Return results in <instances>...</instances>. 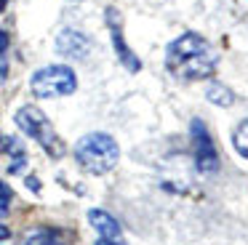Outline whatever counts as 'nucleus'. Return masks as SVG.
Masks as SVG:
<instances>
[{
	"mask_svg": "<svg viewBox=\"0 0 248 245\" xmlns=\"http://www.w3.org/2000/svg\"><path fill=\"white\" fill-rule=\"evenodd\" d=\"M166 67L179 80H205L216 69V53L200 35L187 32L168 46Z\"/></svg>",
	"mask_w": 248,
	"mask_h": 245,
	"instance_id": "1",
	"label": "nucleus"
},
{
	"mask_svg": "<svg viewBox=\"0 0 248 245\" xmlns=\"http://www.w3.org/2000/svg\"><path fill=\"white\" fill-rule=\"evenodd\" d=\"M75 157L88 173H107L118 165L120 149H118V141L107 133H88L78 141Z\"/></svg>",
	"mask_w": 248,
	"mask_h": 245,
	"instance_id": "2",
	"label": "nucleus"
},
{
	"mask_svg": "<svg viewBox=\"0 0 248 245\" xmlns=\"http://www.w3.org/2000/svg\"><path fill=\"white\" fill-rule=\"evenodd\" d=\"M32 85V93L40 96V99H54V96H67L78 88V77L70 67L64 64H51V67H43L32 75L30 80Z\"/></svg>",
	"mask_w": 248,
	"mask_h": 245,
	"instance_id": "3",
	"label": "nucleus"
},
{
	"mask_svg": "<svg viewBox=\"0 0 248 245\" xmlns=\"http://www.w3.org/2000/svg\"><path fill=\"white\" fill-rule=\"evenodd\" d=\"M16 125L22 128L27 136H32L48 154H54V157H59V154H62L59 136H56V131L51 128L48 117H46L38 107H22V109L16 112Z\"/></svg>",
	"mask_w": 248,
	"mask_h": 245,
	"instance_id": "4",
	"label": "nucleus"
},
{
	"mask_svg": "<svg viewBox=\"0 0 248 245\" xmlns=\"http://www.w3.org/2000/svg\"><path fill=\"white\" fill-rule=\"evenodd\" d=\"M192 147H195V165L200 173H216L219 170V154H216L214 138L205 131L203 120H192Z\"/></svg>",
	"mask_w": 248,
	"mask_h": 245,
	"instance_id": "5",
	"label": "nucleus"
},
{
	"mask_svg": "<svg viewBox=\"0 0 248 245\" xmlns=\"http://www.w3.org/2000/svg\"><path fill=\"white\" fill-rule=\"evenodd\" d=\"M56 51L67 59H86L91 51V40L78 30H64L56 37Z\"/></svg>",
	"mask_w": 248,
	"mask_h": 245,
	"instance_id": "6",
	"label": "nucleus"
},
{
	"mask_svg": "<svg viewBox=\"0 0 248 245\" xmlns=\"http://www.w3.org/2000/svg\"><path fill=\"white\" fill-rule=\"evenodd\" d=\"M107 21H109V35H112V43H115V51H118V59L131 69V72H136V69L141 67V61L128 51V46H125L123 32H120V19H118V11H115V8H107Z\"/></svg>",
	"mask_w": 248,
	"mask_h": 245,
	"instance_id": "7",
	"label": "nucleus"
},
{
	"mask_svg": "<svg viewBox=\"0 0 248 245\" xmlns=\"http://www.w3.org/2000/svg\"><path fill=\"white\" fill-rule=\"evenodd\" d=\"M88 221H91V227L96 229L102 237H120V224L115 221L107 211H99V208L88 211Z\"/></svg>",
	"mask_w": 248,
	"mask_h": 245,
	"instance_id": "8",
	"label": "nucleus"
},
{
	"mask_svg": "<svg viewBox=\"0 0 248 245\" xmlns=\"http://www.w3.org/2000/svg\"><path fill=\"white\" fill-rule=\"evenodd\" d=\"M205 96H208V101H214V104H219V107H230L232 101H235L232 91L221 83H211L208 88H205Z\"/></svg>",
	"mask_w": 248,
	"mask_h": 245,
	"instance_id": "9",
	"label": "nucleus"
},
{
	"mask_svg": "<svg viewBox=\"0 0 248 245\" xmlns=\"http://www.w3.org/2000/svg\"><path fill=\"white\" fill-rule=\"evenodd\" d=\"M24 245H62V234L54 229H38L24 240Z\"/></svg>",
	"mask_w": 248,
	"mask_h": 245,
	"instance_id": "10",
	"label": "nucleus"
},
{
	"mask_svg": "<svg viewBox=\"0 0 248 245\" xmlns=\"http://www.w3.org/2000/svg\"><path fill=\"white\" fill-rule=\"evenodd\" d=\"M232 144H235V149L243 154V157H248V120H243L240 125L235 128V133H232Z\"/></svg>",
	"mask_w": 248,
	"mask_h": 245,
	"instance_id": "11",
	"label": "nucleus"
},
{
	"mask_svg": "<svg viewBox=\"0 0 248 245\" xmlns=\"http://www.w3.org/2000/svg\"><path fill=\"white\" fill-rule=\"evenodd\" d=\"M11 200H14V192L6 181H0V216H6L8 208H11Z\"/></svg>",
	"mask_w": 248,
	"mask_h": 245,
	"instance_id": "12",
	"label": "nucleus"
},
{
	"mask_svg": "<svg viewBox=\"0 0 248 245\" xmlns=\"http://www.w3.org/2000/svg\"><path fill=\"white\" fill-rule=\"evenodd\" d=\"M96 245H125V243H120L118 237H102V240H99Z\"/></svg>",
	"mask_w": 248,
	"mask_h": 245,
	"instance_id": "13",
	"label": "nucleus"
},
{
	"mask_svg": "<svg viewBox=\"0 0 248 245\" xmlns=\"http://www.w3.org/2000/svg\"><path fill=\"white\" fill-rule=\"evenodd\" d=\"M6 48H8V35L0 30V53H6Z\"/></svg>",
	"mask_w": 248,
	"mask_h": 245,
	"instance_id": "14",
	"label": "nucleus"
},
{
	"mask_svg": "<svg viewBox=\"0 0 248 245\" xmlns=\"http://www.w3.org/2000/svg\"><path fill=\"white\" fill-rule=\"evenodd\" d=\"M27 186H30V189H35V192H38V189H40V181L35 179V176H30V179H27Z\"/></svg>",
	"mask_w": 248,
	"mask_h": 245,
	"instance_id": "15",
	"label": "nucleus"
},
{
	"mask_svg": "<svg viewBox=\"0 0 248 245\" xmlns=\"http://www.w3.org/2000/svg\"><path fill=\"white\" fill-rule=\"evenodd\" d=\"M8 234H11V232H8V227H6V224H0V240H6Z\"/></svg>",
	"mask_w": 248,
	"mask_h": 245,
	"instance_id": "16",
	"label": "nucleus"
},
{
	"mask_svg": "<svg viewBox=\"0 0 248 245\" xmlns=\"http://www.w3.org/2000/svg\"><path fill=\"white\" fill-rule=\"evenodd\" d=\"M6 144H8V138H6V136H3V133H0V154L6 152Z\"/></svg>",
	"mask_w": 248,
	"mask_h": 245,
	"instance_id": "17",
	"label": "nucleus"
},
{
	"mask_svg": "<svg viewBox=\"0 0 248 245\" xmlns=\"http://www.w3.org/2000/svg\"><path fill=\"white\" fill-rule=\"evenodd\" d=\"M6 75H8V67L3 61H0V80H6Z\"/></svg>",
	"mask_w": 248,
	"mask_h": 245,
	"instance_id": "18",
	"label": "nucleus"
},
{
	"mask_svg": "<svg viewBox=\"0 0 248 245\" xmlns=\"http://www.w3.org/2000/svg\"><path fill=\"white\" fill-rule=\"evenodd\" d=\"M6 3H8V0H0V14H3V11H6Z\"/></svg>",
	"mask_w": 248,
	"mask_h": 245,
	"instance_id": "19",
	"label": "nucleus"
}]
</instances>
